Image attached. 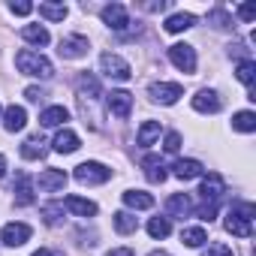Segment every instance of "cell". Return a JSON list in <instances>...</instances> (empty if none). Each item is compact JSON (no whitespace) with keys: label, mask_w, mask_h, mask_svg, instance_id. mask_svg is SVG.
<instances>
[{"label":"cell","mask_w":256,"mask_h":256,"mask_svg":"<svg viewBox=\"0 0 256 256\" xmlns=\"http://www.w3.org/2000/svg\"><path fill=\"white\" fill-rule=\"evenodd\" d=\"M166 211H169V217H184L190 211V199L184 193H175V196L166 199Z\"/></svg>","instance_id":"cell-27"},{"label":"cell","mask_w":256,"mask_h":256,"mask_svg":"<svg viewBox=\"0 0 256 256\" xmlns=\"http://www.w3.org/2000/svg\"><path fill=\"white\" fill-rule=\"evenodd\" d=\"M193 24H196V16H193V12H175V16L166 18L163 28H166L169 34H184V30H190Z\"/></svg>","instance_id":"cell-20"},{"label":"cell","mask_w":256,"mask_h":256,"mask_svg":"<svg viewBox=\"0 0 256 256\" xmlns=\"http://www.w3.org/2000/svg\"><path fill=\"white\" fill-rule=\"evenodd\" d=\"M40 16L46 22H64L66 18V6L64 4H40Z\"/></svg>","instance_id":"cell-32"},{"label":"cell","mask_w":256,"mask_h":256,"mask_svg":"<svg viewBox=\"0 0 256 256\" xmlns=\"http://www.w3.org/2000/svg\"><path fill=\"white\" fill-rule=\"evenodd\" d=\"M208 24H214V28L226 30V28H232V16H229L223 6H214V10L208 12Z\"/></svg>","instance_id":"cell-33"},{"label":"cell","mask_w":256,"mask_h":256,"mask_svg":"<svg viewBox=\"0 0 256 256\" xmlns=\"http://www.w3.org/2000/svg\"><path fill=\"white\" fill-rule=\"evenodd\" d=\"M108 178H112V169H106L96 160H88V163L76 166V181L78 184H106Z\"/></svg>","instance_id":"cell-4"},{"label":"cell","mask_w":256,"mask_h":256,"mask_svg":"<svg viewBox=\"0 0 256 256\" xmlns=\"http://www.w3.org/2000/svg\"><path fill=\"white\" fill-rule=\"evenodd\" d=\"M142 166H145V175H148V181H151V184H163V181L169 178V172H166L163 160H160V157H154V154H148V157L142 160Z\"/></svg>","instance_id":"cell-15"},{"label":"cell","mask_w":256,"mask_h":256,"mask_svg":"<svg viewBox=\"0 0 256 256\" xmlns=\"http://www.w3.org/2000/svg\"><path fill=\"white\" fill-rule=\"evenodd\" d=\"M30 226L28 223H6L4 226V232H0V241H4L6 247H22L28 238H30Z\"/></svg>","instance_id":"cell-9"},{"label":"cell","mask_w":256,"mask_h":256,"mask_svg":"<svg viewBox=\"0 0 256 256\" xmlns=\"http://www.w3.org/2000/svg\"><path fill=\"white\" fill-rule=\"evenodd\" d=\"M60 58H82V54H88V36H82V34H72V36H64L60 40Z\"/></svg>","instance_id":"cell-12"},{"label":"cell","mask_w":256,"mask_h":256,"mask_svg":"<svg viewBox=\"0 0 256 256\" xmlns=\"http://www.w3.org/2000/svg\"><path fill=\"white\" fill-rule=\"evenodd\" d=\"M169 232H172L169 217H154V220L148 223V235H151V238H166Z\"/></svg>","instance_id":"cell-34"},{"label":"cell","mask_w":256,"mask_h":256,"mask_svg":"<svg viewBox=\"0 0 256 256\" xmlns=\"http://www.w3.org/2000/svg\"><path fill=\"white\" fill-rule=\"evenodd\" d=\"M238 16H241V22H253L256 18V6L253 4H241L238 6Z\"/></svg>","instance_id":"cell-38"},{"label":"cell","mask_w":256,"mask_h":256,"mask_svg":"<svg viewBox=\"0 0 256 256\" xmlns=\"http://www.w3.org/2000/svg\"><path fill=\"white\" fill-rule=\"evenodd\" d=\"M30 256H52L48 250H36V253H30Z\"/></svg>","instance_id":"cell-43"},{"label":"cell","mask_w":256,"mask_h":256,"mask_svg":"<svg viewBox=\"0 0 256 256\" xmlns=\"http://www.w3.org/2000/svg\"><path fill=\"white\" fill-rule=\"evenodd\" d=\"M151 256H169V253H163V250H154V253H151Z\"/></svg>","instance_id":"cell-44"},{"label":"cell","mask_w":256,"mask_h":256,"mask_svg":"<svg viewBox=\"0 0 256 256\" xmlns=\"http://www.w3.org/2000/svg\"><path fill=\"white\" fill-rule=\"evenodd\" d=\"M235 76H238V82H241V84H247V88H250V96L256 100V94H253V82H256V64H253L250 58H247V60H241V64H238V70H235Z\"/></svg>","instance_id":"cell-24"},{"label":"cell","mask_w":256,"mask_h":256,"mask_svg":"<svg viewBox=\"0 0 256 256\" xmlns=\"http://www.w3.org/2000/svg\"><path fill=\"white\" fill-rule=\"evenodd\" d=\"M16 66L22 76H34V78H52L54 76V66L48 58H42L40 52H30V48H22L16 54Z\"/></svg>","instance_id":"cell-2"},{"label":"cell","mask_w":256,"mask_h":256,"mask_svg":"<svg viewBox=\"0 0 256 256\" xmlns=\"http://www.w3.org/2000/svg\"><path fill=\"white\" fill-rule=\"evenodd\" d=\"M157 136H160V120H145V124L139 126V139H136V142H139L142 148H151Z\"/></svg>","instance_id":"cell-25"},{"label":"cell","mask_w":256,"mask_h":256,"mask_svg":"<svg viewBox=\"0 0 256 256\" xmlns=\"http://www.w3.org/2000/svg\"><path fill=\"white\" fill-rule=\"evenodd\" d=\"M22 157H24V160H42V157H46V139H42L40 133L28 136L24 145H22Z\"/></svg>","instance_id":"cell-16"},{"label":"cell","mask_w":256,"mask_h":256,"mask_svg":"<svg viewBox=\"0 0 256 256\" xmlns=\"http://www.w3.org/2000/svg\"><path fill=\"white\" fill-rule=\"evenodd\" d=\"M202 256H232V250H229L226 244H220V241H217V244H211Z\"/></svg>","instance_id":"cell-37"},{"label":"cell","mask_w":256,"mask_h":256,"mask_svg":"<svg viewBox=\"0 0 256 256\" xmlns=\"http://www.w3.org/2000/svg\"><path fill=\"white\" fill-rule=\"evenodd\" d=\"M220 96H217V90H199L196 96H193V108L196 112H202V114H214V112H220Z\"/></svg>","instance_id":"cell-13"},{"label":"cell","mask_w":256,"mask_h":256,"mask_svg":"<svg viewBox=\"0 0 256 256\" xmlns=\"http://www.w3.org/2000/svg\"><path fill=\"white\" fill-rule=\"evenodd\" d=\"M24 96H28L30 102H40V100L46 96V90H42V88H28V90H24Z\"/></svg>","instance_id":"cell-40"},{"label":"cell","mask_w":256,"mask_h":256,"mask_svg":"<svg viewBox=\"0 0 256 256\" xmlns=\"http://www.w3.org/2000/svg\"><path fill=\"white\" fill-rule=\"evenodd\" d=\"M232 126L238 133H253L256 130V114L253 112H238L235 118H232Z\"/></svg>","instance_id":"cell-31"},{"label":"cell","mask_w":256,"mask_h":256,"mask_svg":"<svg viewBox=\"0 0 256 256\" xmlns=\"http://www.w3.org/2000/svg\"><path fill=\"white\" fill-rule=\"evenodd\" d=\"M6 175V160H4V154H0V178Z\"/></svg>","instance_id":"cell-42"},{"label":"cell","mask_w":256,"mask_h":256,"mask_svg":"<svg viewBox=\"0 0 256 256\" xmlns=\"http://www.w3.org/2000/svg\"><path fill=\"white\" fill-rule=\"evenodd\" d=\"M106 102H108V112L120 120L130 118V112H133V94H126V90H112Z\"/></svg>","instance_id":"cell-10"},{"label":"cell","mask_w":256,"mask_h":256,"mask_svg":"<svg viewBox=\"0 0 256 256\" xmlns=\"http://www.w3.org/2000/svg\"><path fill=\"white\" fill-rule=\"evenodd\" d=\"M148 94H151V100H154V102L175 106V102H178V96H184V88H181V84H175V82H154V84L148 88Z\"/></svg>","instance_id":"cell-7"},{"label":"cell","mask_w":256,"mask_h":256,"mask_svg":"<svg viewBox=\"0 0 256 256\" xmlns=\"http://www.w3.org/2000/svg\"><path fill=\"white\" fill-rule=\"evenodd\" d=\"M22 40L34 42V46H46L52 36H48V30L42 24H28V28H22Z\"/></svg>","instance_id":"cell-26"},{"label":"cell","mask_w":256,"mask_h":256,"mask_svg":"<svg viewBox=\"0 0 256 256\" xmlns=\"http://www.w3.org/2000/svg\"><path fill=\"white\" fill-rule=\"evenodd\" d=\"M124 205L126 208H136V211H145V208H154V196L142 193V190H126L124 193Z\"/></svg>","instance_id":"cell-21"},{"label":"cell","mask_w":256,"mask_h":256,"mask_svg":"<svg viewBox=\"0 0 256 256\" xmlns=\"http://www.w3.org/2000/svg\"><path fill=\"white\" fill-rule=\"evenodd\" d=\"M181 241H184L187 247H202V244L208 241V232H205L202 226H187V229H181Z\"/></svg>","instance_id":"cell-28"},{"label":"cell","mask_w":256,"mask_h":256,"mask_svg":"<svg viewBox=\"0 0 256 256\" xmlns=\"http://www.w3.org/2000/svg\"><path fill=\"white\" fill-rule=\"evenodd\" d=\"M10 12L12 16H30L34 12V4H10Z\"/></svg>","instance_id":"cell-39"},{"label":"cell","mask_w":256,"mask_h":256,"mask_svg":"<svg viewBox=\"0 0 256 256\" xmlns=\"http://www.w3.org/2000/svg\"><path fill=\"white\" fill-rule=\"evenodd\" d=\"M54 151H58V154H72V151H78V136H76L72 130H60V133L54 136Z\"/></svg>","instance_id":"cell-23"},{"label":"cell","mask_w":256,"mask_h":256,"mask_svg":"<svg viewBox=\"0 0 256 256\" xmlns=\"http://www.w3.org/2000/svg\"><path fill=\"white\" fill-rule=\"evenodd\" d=\"M42 217H46L48 226H54V223L64 217V205H46V208H42Z\"/></svg>","instance_id":"cell-35"},{"label":"cell","mask_w":256,"mask_h":256,"mask_svg":"<svg viewBox=\"0 0 256 256\" xmlns=\"http://www.w3.org/2000/svg\"><path fill=\"white\" fill-rule=\"evenodd\" d=\"M24 124H28V112L22 106H10L4 114V126L10 133H18V130H24Z\"/></svg>","instance_id":"cell-19"},{"label":"cell","mask_w":256,"mask_h":256,"mask_svg":"<svg viewBox=\"0 0 256 256\" xmlns=\"http://www.w3.org/2000/svg\"><path fill=\"white\" fill-rule=\"evenodd\" d=\"M100 66H102V72H106L108 78H118V82H126V78L133 76L130 64H126L124 58H118V54H112V52L100 54Z\"/></svg>","instance_id":"cell-5"},{"label":"cell","mask_w":256,"mask_h":256,"mask_svg":"<svg viewBox=\"0 0 256 256\" xmlns=\"http://www.w3.org/2000/svg\"><path fill=\"white\" fill-rule=\"evenodd\" d=\"M136 226H139V220H136L130 211H118V214H114V229H118L120 235H130V232H136Z\"/></svg>","instance_id":"cell-29"},{"label":"cell","mask_w":256,"mask_h":256,"mask_svg":"<svg viewBox=\"0 0 256 256\" xmlns=\"http://www.w3.org/2000/svg\"><path fill=\"white\" fill-rule=\"evenodd\" d=\"M253 214H256V208L250 202H235L226 214V232H232L235 238H250L253 235Z\"/></svg>","instance_id":"cell-1"},{"label":"cell","mask_w":256,"mask_h":256,"mask_svg":"<svg viewBox=\"0 0 256 256\" xmlns=\"http://www.w3.org/2000/svg\"><path fill=\"white\" fill-rule=\"evenodd\" d=\"M102 22L112 28V30H126L130 28V16H126V6H120V4H108V6H102Z\"/></svg>","instance_id":"cell-8"},{"label":"cell","mask_w":256,"mask_h":256,"mask_svg":"<svg viewBox=\"0 0 256 256\" xmlns=\"http://www.w3.org/2000/svg\"><path fill=\"white\" fill-rule=\"evenodd\" d=\"M163 148H166V154H178V151H181V136H178V133H169Z\"/></svg>","instance_id":"cell-36"},{"label":"cell","mask_w":256,"mask_h":256,"mask_svg":"<svg viewBox=\"0 0 256 256\" xmlns=\"http://www.w3.org/2000/svg\"><path fill=\"white\" fill-rule=\"evenodd\" d=\"M108 256H133V250L130 247H114V250H108Z\"/></svg>","instance_id":"cell-41"},{"label":"cell","mask_w":256,"mask_h":256,"mask_svg":"<svg viewBox=\"0 0 256 256\" xmlns=\"http://www.w3.org/2000/svg\"><path fill=\"white\" fill-rule=\"evenodd\" d=\"M169 60H172L181 72H196V48L187 46V42L169 46Z\"/></svg>","instance_id":"cell-6"},{"label":"cell","mask_w":256,"mask_h":256,"mask_svg":"<svg viewBox=\"0 0 256 256\" xmlns=\"http://www.w3.org/2000/svg\"><path fill=\"white\" fill-rule=\"evenodd\" d=\"M12 190H16V205H30L34 202V181H30L28 172H18L16 175Z\"/></svg>","instance_id":"cell-14"},{"label":"cell","mask_w":256,"mask_h":256,"mask_svg":"<svg viewBox=\"0 0 256 256\" xmlns=\"http://www.w3.org/2000/svg\"><path fill=\"white\" fill-rule=\"evenodd\" d=\"M172 175H175L178 181H193V178L202 175V163H199V160H178V163L172 166Z\"/></svg>","instance_id":"cell-17"},{"label":"cell","mask_w":256,"mask_h":256,"mask_svg":"<svg viewBox=\"0 0 256 256\" xmlns=\"http://www.w3.org/2000/svg\"><path fill=\"white\" fill-rule=\"evenodd\" d=\"M78 94H82V100H84V96H90V100L100 96V82H96L90 72H82V76H78Z\"/></svg>","instance_id":"cell-30"},{"label":"cell","mask_w":256,"mask_h":256,"mask_svg":"<svg viewBox=\"0 0 256 256\" xmlns=\"http://www.w3.org/2000/svg\"><path fill=\"white\" fill-rule=\"evenodd\" d=\"M36 187H40L42 193L64 190V187H66V172H64V169H42L40 178H36Z\"/></svg>","instance_id":"cell-11"},{"label":"cell","mask_w":256,"mask_h":256,"mask_svg":"<svg viewBox=\"0 0 256 256\" xmlns=\"http://www.w3.org/2000/svg\"><path fill=\"white\" fill-rule=\"evenodd\" d=\"M64 120H70V112L64 106H48L42 114H40V124L42 126H60Z\"/></svg>","instance_id":"cell-22"},{"label":"cell","mask_w":256,"mask_h":256,"mask_svg":"<svg viewBox=\"0 0 256 256\" xmlns=\"http://www.w3.org/2000/svg\"><path fill=\"white\" fill-rule=\"evenodd\" d=\"M64 208H70L76 217H94V214H96V202L82 199V196H66V199H64Z\"/></svg>","instance_id":"cell-18"},{"label":"cell","mask_w":256,"mask_h":256,"mask_svg":"<svg viewBox=\"0 0 256 256\" xmlns=\"http://www.w3.org/2000/svg\"><path fill=\"white\" fill-rule=\"evenodd\" d=\"M223 190H226V184H223V178L220 175H208V178H202V187H199V193H202V199H205V205L199 208V217L202 220H214V214H217V199L223 196Z\"/></svg>","instance_id":"cell-3"}]
</instances>
